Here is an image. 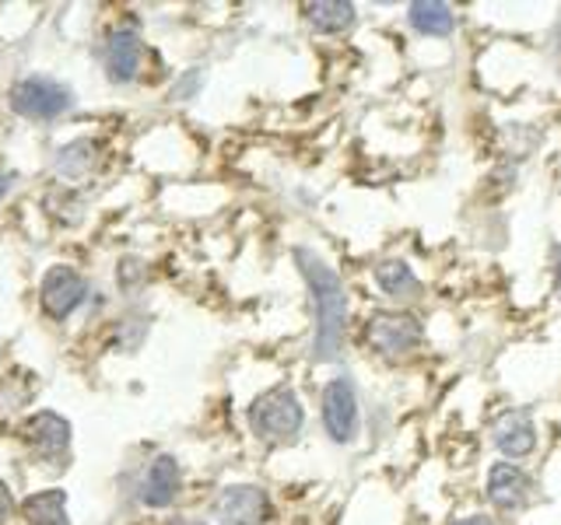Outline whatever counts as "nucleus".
I'll return each instance as SVG.
<instances>
[{
  "label": "nucleus",
  "mask_w": 561,
  "mask_h": 525,
  "mask_svg": "<svg viewBox=\"0 0 561 525\" xmlns=\"http://www.w3.org/2000/svg\"><path fill=\"white\" fill-rule=\"evenodd\" d=\"M140 32L134 25H119L110 32L105 39V74L116 84H127L137 78V67H140Z\"/></svg>",
  "instance_id": "obj_10"
},
{
  "label": "nucleus",
  "mask_w": 561,
  "mask_h": 525,
  "mask_svg": "<svg viewBox=\"0 0 561 525\" xmlns=\"http://www.w3.org/2000/svg\"><path fill=\"white\" fill-rule=\"evenodd\" d=\"M25 525H67V494L60 487L39 490L22 504Z\"/></svg>",
  "instance_id": "obj_15"
},
{
  "label": "nucleus",
  "mask_w": 561,
  "mask_h": 525,
  "mask_svg": "<svg viewBox=\"0 0 561 525\" xmlns=\"http://www.w3.org/2000/svg\"><path fill=\"white\" fill-rule=\"evenodd\" d=\"M11 515H14V494H11V487L0 480V525H4Z\"/></svg>",
  "instance_id": "obj_19"
},
{
  "label": "nucleus",
  "mask_w": 561,
  "mask_h": 525,
  "mask_svg": "<svg viewBox=\"0 0 561 525\" xmlns=\"http://www.w3.org/2000/svg\"><path fill=\"white\" fill-rule=\"evenodd\" d=\"M250 428L260 442H291V438L306 428V407L291 385H274V389L260 393L250 407Z\"/></svg>",
  "instance_id": "obj_2"
},
{
  "label": "nucleus",
  "mask_w": 561,
  "mask_h": 525,
  "mask_svg": "<svg viewBox=\"0 0 561 525\" xmlns=\"http://www.w3.org/2000/svg\"><path fill=\"white\" fill-rule=\"evenodd\" d=\"M376 284L393 302H414V298H421V280L408 259H382L376 267Z\"/></svg>",
  "instance_id": "obj_13"
},
{
  "label": "nucleus",
  "mask_w": 561,
  "mask_h": 525,
  "mask_svg": "<svg viewBox=\"0 0 561 525\" xmlns=\"http://www.w3.org/2000/svg\"><path fill=\"white\" fill-rule=\"evenodd\" d=\"M295 262L302 270L306 284H309V298L316 308V332H312V358L327 364L341 358L344 347V329H347V291L344 280L337 277V270L316 253L298 245L295 249Z\"/></svg>",
  "instance_id": "obj_1"
},
{
  "label": "nucleus",
  "mask_w": 561,
  "mask_h": 525,
  "mask_svg": "<svg viewBox=\"0 0 561 525\" xmlns=\"http://www.w3.org/2000/svg\"><path fill=\"white\" fill-rule=\"evenodd\" d=\"M491 438H495V448L505 455L508 463L516 459H526L534 448H537V428L530 413L523 410H508L495 420V428H491Z\"/></svg>",
  "instance_id": "obj_11"
},
{
  "label": "nucleus",
  "mask_w": 561,
  "mask_h": 525,
  "mask_svg": "<svg viewBox=\"0 0 561 525\" xmlns=\"http://www.w3.org/2000/svg\"><path fill=\"white\" fill-rule=\"evenodd\" d=\"M488 501L499 512H519L534 498V480L519 463H495L488 469Z\"/></svg>",
  "instance_id": "obj_9"
},
{
  "label": "nucleus",
  "mask_w": 561,
  "mask_h": 525,
  "mask_svg": "<svg viewBox=\"0 0 561 525\" xmlns=\"http://www.w3.org/2000/svg\"><path fill=\"white\" fill-rule=\"evenodd\" d=\"M172 525H201V522H186V518H175Z\"/></svg>",
  "instance_id": "obj_22"
},
{
  "label": "nucleus",
  "mask_w": 561,
  "mask_h": 525,
  "mask_svg": "<svg viewBox=\"0 0 561 525\" xmlns=\"http://www.w3.org/2000/svg\"><path fill=\"white\" fill-rule=\"evenodd\" d=\"M449 525H495V522L484 515H463V518H453Z\"/></svg>",
  "instance_id": "obj_20"
},
{
  "label": "nucleus",
  "mask_w": 561,
  "mask_h": 525,
  "mask_svg": "<svg viewBox=\"0 0 561 525\" xmlns=\"http://www.w3.org/2000/svg\"><path fill=\"white\" fill-rule=\"evenodd\" d=\"M408 22L417 35H432V39H443L456 28V14L443 0H417L408 8Z\"/></svg>",
  "instance_id": "obj_14"
},
{
  "label": "nucleus",
  "mask_w": 561,
  "mask_h": 525,
  "mask_svg": "<svg viewBox=\"0 0 561 525\" xmlns=\"http://www.w3.org/2000/svg\"><path fill=\"white\" fill-rule=\"evenodd\" d=\"M365 340L379 358H403L421 347L425 326L411 312H376L365 326Z\"/></svg>",
  "instance_id": "obj_4"
},
{
  "label": "nucleus",
  "mask_w": 561,
  "mask_h": 525,
  "mask_svg": "<svg viewBox=\"0 0 561 525\" xmlns=\"http://www.w3.org/2000/svg\"><path fill=\"white\" fill-rule=\"evenodd\" d=\"M39 298H43V308H46L49 319L60 323L88 298V280L75 267H53L43 277Z\"/></svg>",
  "instance_id": "obj_7"
},
{
  "label": "nucleus",
  "mask_w": 561,
  "mask_h": 525,
  "mask_svg": "<svg viewBox=\"0 0 561 525\" xmlns=\"http://www.w3.org/2000/svg\"><path fill=\"white\" fill-rule=\"evenodd\" d=\"M8 192H11V175H8V172H0V200H4Z\"/></svg>",
  "instance_id": "obj_21"
},
{
  "label": "nucleus",
  "mask_w": 561,
  "mask_h": 525,
  "mask_svg": "<svg viewBox=\"0 0 561 525\" xmlns=\"http://www.w3.org/2000/svg\"><path fill=\"white\" fill-rule=\"evenodd\" d=\"M309 25L320 35H341L355 25V4H344V0H320V4H309Z\"/></svg>",
  "instance_id": "obj_16"
},
{
  "label": "nucleus",
  "mask_w": 561,
  "mask_h": 525,
  "mask_svg": "<svg viewBox=\"0 0 561 525\" xmlns=\"http://www.w3.org/2000/svg\"><path fill=\"white\" fill-rule=\"evenodd\" d=\"M320 417H323V431L330 434V442L351 445L358 438L362 428V410H358V393L355 382L347 375H337L323 385L320 396Z\"/></svg>",
  "instance_id": "obj_3"
},
{
  "label": "nucleus",
  "mask_w": 561,
  "mask_h": 525,
  "mask_svg": "<svg viewBox=\"0 0 561 525\" xmlns=\"http://www.w3.org/2000/svg\"><path fill=\"white\" fill-rule=\"evenodd\" d=\"M22 438L43 463H57L70 448V424H67V417H60V413L39 410V413H32L25 420Z\"/></svg>",
  "instance_id": "obj_8"
},
{
  "label": "nucleus",
  "mask_w": 561,
  "mask_h": 525,
  "mask_svg": "<svg viewBox=\"0 0 561 525\" xmlns=\"http://www.w3.org/2000/svg\"><path fill=\"white\" fill-rule=\"evenodd\" d=\"M95 151H99L95 140H75V144H67V148L57 154V172L67 175V179H81L84 172H92V165H95Z\"/></svg>",
  "instance_id": "obj_17"
},
{
  "label": "nucleus",
  "mask_w": 561,
  "mask_h": 525,
  "mask_svg": "<svg viewBox=\"0 0 561 525\" xmlns=\"http://www.w3.org/2000/svg\"><path fill=\"white\" fill-rule=\"evenodd\" d=\"M271 494L256 483H232L215 501V518L221 525H263L271 522Z\"/></svg>",
  "instance_id": "obj_6"
},
{
  "label": "nucleus",
  "mask_w": 561,
  "mask_h": 525,
  "mask_svg": "<svg viewBox=\"0 0 561 525\" xmlns=\"http://www.w3.org/2000/svg\"><path fill=\"white\" fill-rule=\"evenodd\" d=\"M183 490V469L175 463V455H158L148 466L145 480H140V501L148 508H169Z\"/></svg>",
  "instance_id": "obj_12"
},
{
  "label": "nucleus",
  "mask_w": 561,
  "mask_h": 525,
  "mask_svg": "<svg viewBox=\"0 0 561 525\" xmlns=\"http://www.w3.org/2000/svg\"><path fill=\"white\" fill-rule=\"evenodd\" d=\"M197 88H201V70H190V74L172 88V95L175 98H190L193 92H197Z\"/></svg>",
  "instance_id": "obj_18"
},
{
  "label": "nucleus",
  "mask_w": 561,
  "mask_h": 525,
  "mask_svg": "<svg viewBox=\"0 0 561 525\" xmlns=\"http://www.w3.org/2000/svg\"><path fill=\"white\" fill-rule=\"evenodd\" d=\"M70 105H75L70 88L49 78H25L11 88V109L25 119H57Z\"/></svg>",
  "instance_id": "obj_5"
}]
</instances>
